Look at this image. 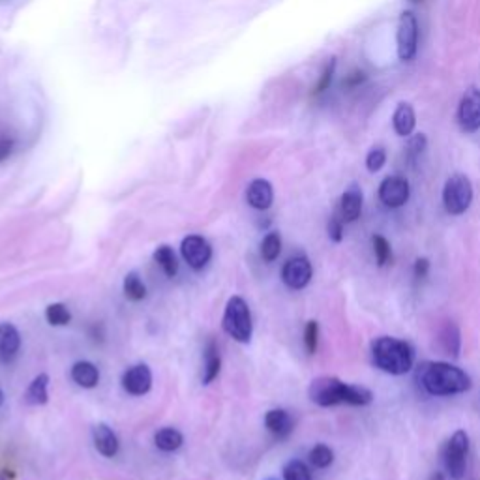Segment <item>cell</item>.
Returning <instances> with one entry per match:
<instances>
[{
    "label": "cell",
    "instance_id": "cell-31",
    "mask_svg": "<svg viewBox=\"0 0 480 480\" xmlns=\"http://www.w3.org/2000/svg\"><path fill=\"white\" fill-rule=\"evenodd\" d=\"M17 147V141L4 126H0V164H4Z\"/></svg>",
    "mask_w": 480,
    "mask_h": 480
},
{
    "label": "cell",
    "instance_id": "cell-15",
    "mask_svg": "<svg viewBox=\"0 0 480 480\" xmlns=\"http://www.w3.org/2000/svg\"><path fill=\"white\" fill-rule=\"evenodd\" d=\"M362 190L353 184V186L349 188V190H346L344 195H341L338 214H340V218L346 223L357 222L358 218H360V214H362Z\"/></svg>",
    "mask_w": 480,
    "mask_h": 480
},
{
    "label": "cell",
    "instance_id": "cell-29",
    "mask_svg": "<svg viewBox=\"0 0 480 480\" xmlns=\"http://www.w3.org/2000/svg\"><path fill=\"white\" fill-rule=\"evenodd\" d=\"M283 480H311V471L304 462L291 460L283 467Z\"/></svg>",
    "mask_w": 480,
    "mask_h": 480
},
{
    "label": "cell",
    "instance_id": "cell-18",
    "mask_svg": "<svg viewBox=\"0 0 480 480\" xmlns=\"http://www.w3.org/2000/svg\"><path fill=\"white\" fill-rule=\"evenodd\" d=\"M21 349V334L12 323H0V357L12 358Z\"/></svg>",
    "mask_w": 480,
    "mask_h": 480
},
{
    "label": "cell",
    "instance_id": "cell-23",
    "mask_svg": "<svg viewBox=\"0 0 480 480\" xmlns=\"http://www.w3.org/2000/svg\"><path fill=\"white\" fill-rule=\"evenodd\" d=\"M153 259L156 261L160 269L164 270V274L167 278H175L176 272H178V261H176V255L173 252V248L167 246V244H162L154 250Z\"/></svg>",
    "mask_w": 480,
    "mask_h": 480
},
{
    "label": "cell",
    "instance_id": "cell-34",
    "mask_svg": "<svg viewBox=\"0 0 480 480\" xmlns=\"http://www.w3.org/2000/svg\"><path fill=\"white\" fill-rule=\"evenodd\" d=\"M334 70H336V59H330L327 62V66H325V70H323L321 79L317 81L316 88H313V94H323V92H325V90H328V87H330V83H332Z\"/></svg>",
    "mask_w": 480,
    "mask_h": 480
},
{
    "label": "cell",
    "instance_id": "cell-14",
    "mask_svg": "<svg viewBox=\"0 0 480 480\" xmlns=\"http://www.w3.org/2000/svg\"><path fill=\"white\" fill-rule=\"evenodd\" d=\"M92 441L96 451L100 452L101 456L115 458L118 454V449H120L118 437L113 432V428L107 426L106 422H98L92 428Z\"/></svg>",
    "mask_w": 480,
    "mask_h": 480
},
{
    "label": "cell",
    "instance_id": "cell-3",
    "mask_svg": "<svg viewBox=\"0 0 480 480\" xmlns=\"http://www.w3.org/2000/svg\"><path fill=\"white\" fill-rule=\"evenodd\" d=\"M222 327L225 334L231 336L234 341H239V344H248L252 340V311H250V306L246 304V300L240 299V297L229 299L225 311H223Z\"/></svg>",
    "mask_w": 480,
    "mask_h": 480
},
{
    "label": "cell",
    "instance_id": "cell-41",
    "mask_svg": "<svg viewBox=\"0 0 480 480\" xmlns=\"http://www.w3.org/2000/svg\"><path fill=\"white\" fill-rule=\"evenodd\" d=\"M411 2H418V0H411Z\"/></svg>",
    "mask_w": 480,
    "mask_h": 480
},
{
    "label": "cell",
    "instance_id": "cell-39",
    "mask_svg": "<svg viewBox=\"0 0 480 480\" xmlns=\"http://www.w3.org/2000/svg\"><path fill=\"white\" fill-rule=\"evenodd\" d=\"M4 400H6V396H4V393H2V388H0V407L4 405Z\"/></svg>",
    "mask_w": 480,
    "mask_h": 480
},
{
    "label": "cell",
    "instance_id": "cell-33",
    "mask_svg": "<svg viewBox=\"0 0 480 480\" xmlns=\"http://www.w3.org/2000/svg\"><path fill=\"white\" fill-rule=\"evenodd\" d=\"M317 344H319V323L308 321L304 327V346L306 351L313 355L317 351Z\"/></svg>",
    "mask_w": 480,
    "mask_h": 480
},
{
    "label": "cell",
    "instance_id": "cell-11",
    "mask_svg": "<svg viewBox=\"0 0 480 480\" xmlns=\"http://www.w3.org/2000/svg\"><path fill=\"white\" fill-rule=\"evenodd\" d=\"M313 269H311L310 259L304 255L291 257L281 269V280L289 289H304L310 283Z\"/></svg>",
    "mask_w": 480,
    "mask_h": 480
},
{
    "label": "cell",
    "instance_id": "cell-9",
    "mask_svg": "<svg viewBox=\"0 0 480 480\" xmlns=\"http://www.w3.org/2000/svg\"><path fill=\"white\" fill-rule=\"evenodd\" d=\"M181 253L190 269L201 270L211 261L212 248L209 240L203 239L201 234H188L186 239L182 240Z\"/></svg>",
    "mask_w": 480,
    "mask_h": 480
},
{
    "label": "cell",
    "instance_id": "cell-21",
    "mask_svg": "<svg viewBox=\"0 0 480 480\" xmlns=\"http://www.w3.org/2000/svg\"><path fill=\"white\" fill-rule=\"evenodd\" d=\"M47 388H49V375L47 374L36 375L34 379H32V383L29 385V388H27V393H24V400H27V404H30V405L47 404V400H49V393H47Z\"/></svg>",
    "mask_w": 480,
    "mask_h": 480
},
{
    "label": "cell",
    "instance_id": "cell-7",
    "mask_svg": "<svg viewBox=\"0 0 480 480\" xmlns=\"http://www.w3.org/2000/svg\"><path fill=\"white\" fill-rule=\"evenodd\" d=\"M396 41H398V57L400 60H411L416 55V45H418V23L413 12H402L398 21V32H396Z\"/></svg>",
    "mask_w": 480,
    "mask_h": 480
},
{
    "label": "cell",
    "instance_id": "cell-40",
    "mask_svg": "<svg viewBox=\"0 0 480 480\" xmlns=\"http://www.w3.org/2000/svg\"><path fill=\"white\" fill-rule=\"evenodd\" d=\"M432 480H443V474H441V473H435L434 477H432Z\"/></svg>",
    "mask_w": 480,
    "mask_h": 480
},
{
    "label": "cell",
    "instance_id": "cell-30",
    "mask_svg": "<svg viewBox=\"0 0 480 480\" xmlns=\"http://www.w3.org/2000/svg\"><path fill=\"white\" fill-rule=\"evenodd\" d=\"M310 462H311V465L317 469L328 467V465L334 462L332 449L327 445H323V443H319V445H316L310 451Z\"/></svg>",
    "mask_w": 480,
    "mask_h": 480
},
{
    "label": "cell",
    "instance_id": "cell-28",
    "mask_svg": "<svg viewBox=\"0 0 480 480\" xmlns=\"http://www.w3.org/2000/svg\"><path fill=\"white\" fill-rule=\"evenodd\" d=\"M372 246H374L375 259L379 267H385L393 261V250H390V242L381 234H374L372 237Z\"/></svg>",
    "mask_w": 480,
    "mask_h": 480
},
{
    "label": "cell",
    "instance_id": "cell-8",
    "mask_svg": "<svg viewBox=\"0 0 480 480\" xmlns=\"http://www.w3.org/2000/svg\"><path fill=\"white\" fill-rule=\"evenodd\" d=\"M458 124L465 134L480 129V88L469 87L458 104Z\"/></svg>",
    "mask_w": 480,
    "mask_h": 480
},
{
    "label": "cell",
    "instance_id": "cell-37",
    "mask_svg": "<svg viewBox=\"0 0 480 480\" xmlns=\"http://www.w3.org/2000/svg\"><path fill=\"white\" fill-rule=\"evenodd\" d=\"M413 272H415V278H418V280L426 278L428 272H430V261H428L426 257H418L415 261V269H413Z\"/></svg>",
    "mask_w": 480,
    "mask_h": 480
},
{
    "label": "cell",
    "instance_id": "cell-16",
    "mask_svg": "<svg viewBox=\"0 0 480 480\" xmlns=\"http://www.w3.org/2000/svg\"><path fill=\"white\" fill-rule=\"evenodd\" d=\"M264 426L276 437H287L293 432V418L285 409H270L264 415Z\"/></svg>",
    "mask_w": 480,
    "mask_h": 480
},
{
    "label": "cell",
    "instance_id": "cell-38",
    "mask_svg": "<svg viewBox=\"0 0 480 480\" xmlns=\"http://www.w3.org/2000/svg\"><path fill=\"white\" fill-rule=\"evenodd\" d=\"M364 81H366V73H364V71H353L351 76H347V79L344 81V85H346L347 88H355Z\"/></svg>",
    "mask_w": 480,
    "mask_h": 480
},
{
    "label": "cell",
    "instance_id": "cell-25",
    "mask_svg": "<svg viewBox=\"0 0 480 480\" xmlns=\"http://www.w3.org/2000/svg\"><path fill=\"white\" fill-rule=\"evenodd\" d=\"M441 346L452 357L460 355V349H462V334H460V328L454 323H446L443 330H441Z\"/></svg>",
    "mask_w": 480,
    "mask_h": 480
},
{
    "label": "cell",
    "instance_id": "cell-19",
    "mask_svg": "<svg viewBox=\"0 0 480 480\" xmlns=\"http://www.w3.org/2000/svg\"><path fill=\"white\" fill-rule=\"evenodd\" d=\"M393 126L394 132H396L400 137H409V135L415 132L416 126L415 109H413L409 104H400L393 115Z\"/></svg>",
    "mask_w": 480,
    "mask_h": 480
},
{
    "label": "cell",
    "instance_id": "cell-13",
    "mask_svg": "<svg viewBox=\"0 0 480 480\" xmlns=\"http://www.w3.org/2000/svg\"><path fill=\"white\" fill-rule=\"evenodd\" d=\"M246 201L248 205L255 211H267L272 206V201H274V188L264 178H255L248 186Z\"/></svg>",
    "mask_w": 480,
    "mask_h": 480
},
{
    "label": "cell",
    "instance_id": "cell-12",
    "mask_svg": "<svg viewBox=\"0 0 480 480\" xmlns=\"http://www.w3.org/2000/svg\"><path fill=\"white\" fill-rule=\"evenodd\" d=\"M124 390L132 396H143L153 387V372L147 364H135L129 366L122 375Z\"/></svg>",
    "mask_w": 480,
    "mask_h": 480
},
{
    "label": "cell",
    "instance_id": "cell-32",
    "mask_svg": "<svg viewBox=\"0 0 480 480\" xmlns=\"http://www.w3.org/2000/svg\"><path fill=\"white\" fill-rule=\"evenodd\" d=\"M387 162V153L383 147H374L366 156V167L369 173H377L383 169V165Z\"/></svg>",
    "mask_w": 480,
    "mask_h": 480
},
{
    "label": "cell",
    "instance_id": "cell-17",
    "mask_svg": "<svg viewBox=\"0 0 480 480\" xmlns=\"http://www.w3.org/2000/svg\"><path fill=\"white\" fill-rule=\"evenodd\" d=\"M70 375L73 383L83 388H94L100 383V369L96 368V364L88 362V360H79L73 364Z\"/></svg>",
    "mask_w": 480,
    "mask_h": 480
},
{
    "label": "cell",
    "instance_id": "cell-36",
    "mask_svg": "<svg viewBox=\"0 0 480 480\" xmlns=\"http://www.w3.org/2000/svg\"><path fill=\"white\" fill-rule=\"evenodd\" d=\"M426 135L424 134H416L413 135L409 139V143H407V153H409L411 158H416V156H421L422 153H424V148H426Z\"/></svg>",
    "mask_w": 480,
    "mask_h": 480
},
{
    "label": "cell",
    "instance_id": "cell-27",
    "mask_svg": "<svg viewBox=\"0 0 480 480\" xmlns=\"http://www.w3.org/2000/svg\"><path fill=\"white\" fill-rule=\"evenodd\" d=\"M45 319L51 327H66L71 321V313L68 306L62 302H55L45 308Z\"/></svg>",
    "mask_w": 480,
    "mask_h": 480
},
{
    "label": "cell",
    "instance_id": "cell-2",
    "mask_svg": "<svg viewBox=\"0 0 480 480\" xmlns=\"http://www.w3.org/2000/svg\"><path fill=\"white\" fill-rule=\"evenodd\" d=\"M375 366L390 375H404L413 368V349L407 341L390 336H381L372 341Z\"/></svg>",
    "mask_w": 480,
    "mask_h": 480
},
{
    "label": "cell",
    "instance_id": "cell-20",
    "mask_svg": "<svg viewBox=\"0 0 480 480\" xmlns=\"http://www.w3.org/2000/svg\"><path fill=\"white\" fill-rule=\"evenodd\" d=\"M222 369V357L218 351L216 341L211 340L205 347V364H203V385H211Z\"/></svg>",
    "mask_w": 480,
    "mask_h": 480
},
{
    "label": "cell",
    "instance_id": "cell-10",
    "mask_svg": "<svg viewBox=\"0 0 480 480\" xmlns=\"http://www.w3.org/2000/svg\"><path fill=\"white\" fill-rule=\"evenodd\" d=\"M411 188L405 176L393 175L387 176L379 184V199L388 209H400L409 201Z\"/></svg>",
    "mask_w": 480,
    "mask_h": 480
},
{
    "label": "cell",
    "instance_id": "cell-26",
    "mask_svg": "<svg viewBox=\"0 0 480 480\" xmlns=\"http://www.w3.org/2000/svg\"><path fill=\"white\" fill-rule=\"evenodd\" d=\"M281 253V237L278 231H270V233L264 234V239L261 240V255H263L264 261H276L278 255Z\"/></svg>",
    "mask_w": 480,
    "mask_h": 480
},
{
    "label": "cell",
    "instance_id": "cell-35",
    "mask_svg": "<svg viewBox=\"0 0 480 480\" xmlns=\"http://www.w3.org/2000/svg\"><path fill=\"white\" fill-rule=\"evenodd\" d=\"M344 220L340 218V214H334L328 222V237L332 242H341L344 240Z\"/></svg>",
    "mask_w": 480,
    "mask_h": 480
},
{
    "label": "cell",
    "instance_id": "cell-5",
    "mask_svg": "<svg viewBox=\"0 0 480 480\" xmlns=\"http://www.w3.org/2000/svg\"><path fill=\"white\" fill-rule=\"evenodd\" d=\"M347 390H349L347 383L340 381L338 377L325 375V377H317L311 381L308 394L313 404L321 405V407H332V405L346 404Z\"/></svg>",
    "mask_w": 480,
    "mask_h": 480
},
{
    "label": "cell",
    "instance_id": "cell-4",
    "mask_svg": "<svg viewBox=\"0 0 480 480\" xmlns=\"http://www.w3.org/2000/svg\"><path fill=\"white\" fill-rule=\"evenodd\" d=\"M473 201V186L467 176L462 173L452 175L449 181L445 182L443 188V205L445 211L452 216H460L467 211Z\"/></svg>",
    "mask_w": 480,
    "mask_h": 480
},
{
    "label": "cell",
    "instance_id": "cell-6",
    "mask_svg": "<svg viewBox=\"0 0 480 480\" xmlns=\"http://www.w3.org/2000/svg\"><path fill=\"white\" fill-rule=\"evenodd\" d=\"M467 452L469 435L463 430H458L446 443L445 452H443V462H445V469L446 473L451 474V479H463L465 467H467Z\"/></svg>",
    "mask_w": 480,
    "mask_h": 480
},
{
    "label": "cell",
    "instance_id": "cell-22",
    "mask_svg": "<svg viewBox=\"0 0 480 480\" xmlns=\"http://www.w3.org/2000/svg\"><path fill=\"white\" fill-rule=\"evenodd\" d=\"M154 443L162 452H175L182 446L184 437L176 428H162L154 435Z\"/></svg>",
    "mask_w": 480,
    "mask_h": 480
},
{
    "label": "cell",
    "instance_id": "cell-1",
    "mask_svg": "<svg viewBox=\"0 0 480 480\" xmlns=\"http://www.w3.org/2000/svg\"><path fill=\"white\" fill-rule=\"evenodd\" d=\"M422 387L432 396H452L471 388V377L449 362H426L418 369Z\"/></svg>",
    "mask_w": 480,
    "mask_h": 480
},
{
    "label": "cell",
    "instance_id": "cell-24",
    "mask_svg": "<svg viewBox=\"0 0 480 480\" xmlns=\"http://www.w3.org/2000/svg\"><path fill=\"white\" fill-rule=\"evenodd\" d=\"M122 291L124 297L132 300V302H139V300L147 297V285H145V281L141 280V276L137 272H128L124 276Z\"/></svg>",
    "mask_w": 480,
    "mask_h": 480
}]
</instances>
